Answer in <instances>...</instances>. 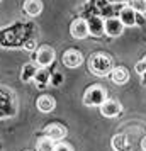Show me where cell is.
<instances>
[{
    "instance_id": "obj_13",
    "label": "cell",
    "mask_w": 146,
    "mask_h": 151,
    "mask_svg": "<svg viewBox=\"0 0 146 151\" xmlns=\"http://www.w3.org/2000/svg\"><path fill=\"white\" fill-rule=\"evenodd\" d=\"M65 134H66V131H65V127H61L60 124H51V126L46 127V136H48L49 139H53V141L63 139Z\"/></svg>"
},
{
    "instance_id": "obj_14",
    "label": "cell",
    "mask_w": 146,
    "mask_h": 151,
    "mask_svg": "<svg viewBox=\"0 0 146 151\" xmlns=\"http://www.w3.org/2000/svg\"><path fill=\"white\" fill-rule=\"evenodd\" d=\"M111 78L114 83H117V85H122V83L127 82V78H129V73H127V70L124 66H116V68L111 71Z\"/></svg>"
},
{
    "instance_id": "obj_5",
    "label": "cell",
    "mask_w": 146,
    "mask_h": 151,
    "mask_svg": "<svg viewBox=\"0 0 146 151\" xmlns=\"http://www.w3.org/2000/svg\"><path fill=\"white\" fill-rule=\"evenodd\" d=\"M105 34L111 36V37H117V36L122 34V31H124V24L121 22L119 17H109V19H105Z\"/></svg>"
},
{
    "instance_id": "obj_10",
    "label": "cell",
    "mask_w": 146,
    "mask_h": 151,
    "mask_svg": "<svg viewBox=\"0 0 146 151\" xmlns=\"http://www.w3.org/2000/svg\"><path fill=\"white\" fill-rule=\"evenodd\" d=\"M119 19H121V22L124 24V27L126 26L131 27V26L136 24V12L132 10L131 5H126V7L121 9V12H119Z\"/></svg>"
},
{
    "instance_id": "obj_18",
    "label": "cell",
    "mask_w": 146,
    "mask_h": 151,
    "mask_svg": "<svg viewBox=\"0 0 146 151\" xmlns=\"http://www.w3.org/2000/svg\"><path fill=\"white\" fill-rule=\"evenodd\" d=\"M131 7L136 14H146V0H131Z\"/></svg>"
},
{
    "instance_id": "obj_8",
    "label": "cell",
    "mask_w": 146,
    "mask_h": 151,
    "mask_svg": "<svg viewBox=\"0 0 146 151\" xmlns=\"http://www.w3.org/2000/svg\"><path fill=\"white\" fill-rule=\"evenodd\" d=\"M87 24H88V31H90V34L95 36V37H100V36L105 32V27H104L105 21H102L99 15H92L90 19L87 21Z\"/></svg>"
},
{
    "instance_id": "obj_11",
    "label": "cell",
    "mask_w": 146,
    "mask_h": 151,
    "mask_svg": "<svg viewBox=\"0 0 146 151\" xmlns=\"http://www.w3.org/2000/svg\"><path fill=\"white\" fill-rule=\"evenodd\" d=\"M24 12L29 17H36L42 12V2L41 0H26L24 2Z\"/></svg>"
},
{
    "instance_id": "obj_4",
    "label": "cell",
    "mask_w": 146,
    "mask_h": 151,
    "mask_svg": "<svg viewBox=\"0 0 146 151\" xmlns=\"http://www.w3.org/2000/svg\"><path fill=\"white\" fill-rule=\"evenodd\" d=\"M70 34L73 36L75 39H85L87 36L90 34L88 31V24L85 19H75L70 26Z\"/></svg>"
},
{
    "instance_id": "obj_23",
    "label": "cell",
    "mask_w": 146,
    "mask_h": 151,
    "mask_svg": "<svg viewBox=\"0 0 146 151\" xmlns=\"http://www.w3.org/2000/svg\"><path fill=\"white\" fill-rule=\"evenodd\" d=\"M141 148H143V151H146V139H143V143H141Z\"/></svg>"
},
{
    "instance_id": "obj_17",
    "label": "cell",
    "mask_w": 146,
    "mask_h": 151,
    "mask_svg": "<svg viewBox=\"0 0 146 151\" xmlns=\"http://www.w3.org/2000/svg\"><path fill=\"white\" fill-rule=\"evenodd\" d=\"M37 151H55L53 139H49V137H41V139L37 141Z\"/></svg>"
},
{
    "instance_id": "obj_9",
    "label": "cell",
    "mask_w": 146,
    "mask_h": 151,
    "mask_svg": "<svg viewBox=\"0 0 146 151\" xmlns=\"http://www.w3.org/2000/svg\"><path fill=\"white\" fill-rule=\"evenodd\" d=\"M111 144H112V148H114V151H131L132 150L131 139L126 134H116V136H112Z\"/></svg>"
},
{
    "instance_id": "obj_7",
    "label": "cell",
    "mask_w": 146,
    "mask_h": 151,
    "mask_svg": "<svg viewBox=\"0 0 146 151\" xmlns=\"http://www.w3.org/2000/svg\"><path fill=\"white\" fill-rule=\"evenodd\" d=\"M100 114L104 117H117L121 114V104L117 100H111L107 99L102 105H100Z\"/></svg>"
},
{
    "instance_id": "obj_2",
    "label": "cell",
    "mask_w": 146,
    "mask_h": 151,
    "mask_svg": "<svg viewBox=\"0 0 146 151\" xmlns=\"http://www.w3.org/2000/svg\"><path fill=\"white\" fill-rule=\"evenodd\" d=\"M105 100H107V92H105V88L99 87V85L88 87L83 93V104L87 107H95V105L100 107Z\"/></svg>"
},
{
    "instance_id": "obj_1",
    "label": "cell",
    "mask_w": 146,
    "mask_h": 151,
    "mask_svg": "<svg viewBox=\"0 0 146 151\" xmlns=\"http://www.w3.org/2000/svg\"><path fill=\"white\" fill-rule=\"evenodd\" d=\"M88 70L95 76H107L111 75L112 68V58L107 53H93L88 60Z\"/></svg>"
},
{
    "instance_id": "obj_16",
    "label": "cell",
    "mask_w": 146,
    "mask_h": 151,
    "mask_svg": "<svg viewBox=\"0 0 146 151\" xmlns=\"http://www.w3.org/2000/svg\"><path fill=\"white\" fill-rule=\"evenodd\" d=\"M34 82H36V85H37L39 88H44V87H46V83L49 82L48 70H44V68L37 70V73H36V76H34Z\"/></svg>"
},
{
    "instance_id": "obj_15",
    "label": "cell",
    "mask_w": 146,
    "mask_h": 151,
    "mask_svg": "<svg viewBox=\"0 0 146 151\" xmlns=\"http://www.w3.org/2000/svg\"><path fill=\"white\" fill-rule=\"evenodd\" d=\"M36 73H37V68H36V65H32V63H27L24 68H22V82H29V80H34Z\"/></svg>"
},
{
    "instance_id": "obj_6",
    "label": "cell",
    "mask_w": 146,
    "mask_h": 151,
    "mask_svg": "<svg viewBox=\"0 0 146 151\" xmlns=\"http://www.w3.org/2000/svg\"><path fill=\"white\" fill-rule=\"evenodd\" d=\"M83 63V56L80 51L77 49H68L65 55H63V65L68 66V68H77Z\"/></svg>"
},
{
    "instance_id": "obj_22",
    "label": "cell",
    "mask_w": 146,
    "mask_h": 151,
    "mask_svg": "<svg viewBox=\"0 0 146 151\" xmlns=\"http://www.w3.org/2000/svg\"><path fill=\"white\" fill-rule=\"evenodd\" d=\"M141 83H143V85H146V71L141 75Z\"/></svg>"
},
{
    "instance_id": "obj_20",
    "label": "cell",
    "mask_w": 146,
    "mask_h": 151,
    "mask_svg": "<svg viewBox=\"0 0 146 151\" xmlns=\"http://www.w3.org/2000/svg\"><path fill=\"white\" fill-rule=\"evenodd\" d=\"M55 151H73V150H71V146L66 144V143H58L55 146Z\"/></svg>"
},
{
    "instance_id": "obj_21",
    "label": "cell",
    "mask_w": 146,
    "mask_h": 151,
    "mask_svg": "<svg viewBox=\"0 0 146 151\" xmlns=\"http://www.w3.org/2000/svg\"><path fill=\"white\" fill-rule=\"evenodd\" d=\"M36 44H37V42H36L34 39H29V41L24 42V49H27V51H34V49H36Z\"/></svg>"
},
{
    "instance_id": "obj_19",
    "label": "cell",
    "mask_w": 146,
    "mask_h": 151,
    "mask_svg": "<svg viewBox=\"0 0 146 151\" xmlns=\"http://www.w3.org/2000/svg\"><path fill=\"white\" fill-rule=\"evenodd\" d=\"M134 70H136V73H138V75H143V73H145V71H146V56L141 60V61L136 63Z\"/></svg>"
},
{
    "instance_id": "obj_12",
    "label": "cell",
    "mask_w": 146,
    "mask_h": 151,
    "mask_svg": "<svg viewBox=\"0 0 146 151\" xmlns=\"http://www.w3.org/2000/svg\"><path fill=\"white\" fill-rule=\"evenodd\" d=\"M36 105H37V109L41 110V112L48 114V112H51V110L56 107V102H55V99H53V97H49V95H41L39 99H37Z\"/></svg>"
},
{
    "instance_id": "obj_3",
    "label": "cell",
    "mask_w": 146,
    "mask_h": 151,
    "mask_svg": "<svg viewBox=\"0 0 146 151\" xmlns=\"http://www.w3.org/2000/svg\"><path fill=\"white\" fill-rule=\"evenodd\" d=\"M53 61H55V51H53V48L42 46V48L37 49V53H36V63H37L39 68H46Z\"/></svg>"
}]
</instances>
